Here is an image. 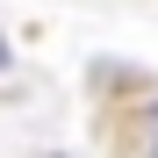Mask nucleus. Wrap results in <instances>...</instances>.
<instances>
[{
	"mask_svg": "<svg viewBox=\"0 0 158 158\" xmlns=\"http://www.w3.org/2000/svg\"><path fill=\"white\" fill-rule=\"evenodd\" d=\"M151 158H158V108H151Z\"/></svg>",
	"mask_w": 158,
	"mask_h": 158,
	"instance_id": "nucleus-1",
	"label": "nucleus"
}]
</instances>
